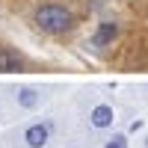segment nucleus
Segmentation results:
<instances>
[{
  "label": "nucleus",
  "mask_w": 148,
  "mask_h": 148,
  "mask_svg": "<svg viewBox=\"0 0 148 148\" xmlns=\"http://www.w3.org/2000/svg\"><path fill=\"white\" fill-rule=\"evenodd\" d=\"M107 148H127V139L125 136H113V139L107 142Z\"/></svg>",
  "instance_id": "0eeeda50"
},
{
  "label": "nucleus",
  "mask_w": 148,
  "mask_h": 148,
  "mask_svg": "<svg viewBox=\"0 0 148 148\" xmlns=\"http://www.w3.org/2000/svg\"><path fill=\"white\" fill-rule=\"evenodd\" d=\"M24 68V59L15 53V51H6V47H0V71H21Z\"/></svg>",
  "instance_id": "20e7f679"
},
{
  "label": "nucleus",
  "mask_w": 148,
  "mask_h": 148,
  "mask_svg": "<svg viewBox=\"0 0 148 148\" xmlns=\"http://www.w3.org/2000/svg\"><path fill=\"white\" fill-rule=\"evenodd\" d=\"M18 104L21 107H36V104H39V95H36L33 89H21L18 92Z\"/></svg>",
  "instance_id": "423d86ee"
},
{
  "label": "nucleus",
  "mask_w": 148,
  "mask_h": 148,
  "mask_svg": "<svg viewBox=\"0 0 148 148\" xmlns=\"http://www.w3.org/2000/svg\"><path fill=\"white\" fill-rule=\"evenodd\" d=\"M47 125H33V127H27V133H24V139H27V145L30 148H42L45 142H47Z\"/></svg>",
  "instance_id": "7ed1b4c3"
},
{
  "label": "nucleus",
  "mask_w": 148,
  "mask_h": 148,
  "mask_svg": "<svg viewBox=\"0 0 148 148\" xmlns=\"http://www.w3.org/2000/svg\"><path fill=\"white\" fill-rule=\"evenodd\" d=\"M36 24H39L45 33L59 36V33H65V30L71 27V12H68L65 6L45 3V6H39V12H36Z\"/></svg>",
  "instance_id": "f257e3e1"
},
{
  "label": "nucleus",
  "mask_w": 148,
  "mask_h": 148,
  "mask_svg": "<svg viewBox=\"0 0 148 148\" xmlns=\"http://www.w3.org/2000/svg\"><path fill=\"white\" fill-rule=\"evenodd\" d=\"M116 33H119L116 24H113V21H104L101 27H98V33L92 36V45H95V47H104V45H110V42L116 39Z\"/></svg>",
  "instance_id": "f03ea898"
},
{
  "label": "nucleus",
  "mask_w": 148,
  "mask_h": 148,
  "mask_svg": "<svg viewBox=\"0 0 148 148\" xmlns=\"http://www.w3.org/2000/svg\"><path fill=\"white\" fill-rule=\"evenodd\" d=\"M89 119H92V125H95V127H110L116 116H113V107H107V104H98V107L92 110V116H89Z\"/></svg>",
  "instance_id": "39448f33"
}]
</instances>
